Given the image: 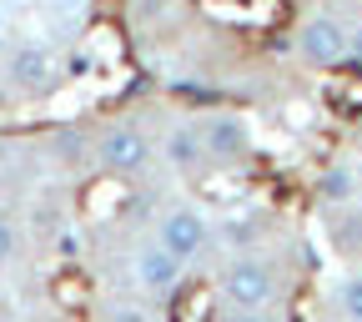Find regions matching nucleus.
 Listing matches in <instances>:
<instances>
[{"mask_svg": "<svg viewBox=\"0 0 362 322\" xmlns=\"http://www.w3.org/2000/svg\"><path fill=\"white\" fill-rule=\"evenodd\" d=\"M0 101H6V91H0Z\"/></svg>", "mask_w": 362, "mask_h": 322, "instance_id": "nucleus-20", "label": "nucleus"}, {"mask_svg": "<svg viewBox=\"0 0 362 322\" xmlns=\"http://www.w3.org/2000/svg\"><path fill=\"white\" fill-rule=\"evenodd\" d=\"M327 232H332L337 252L357 257V252H362V212H357V207H342V212H332V222H327Z\"/></svg>", "mask_w": 362, "mask_h": 322, "instance_id": "nucleus-11", "label": "nucleus"}, {"mask_svg": "<svg viewBox=\"0 0 362 322\" xmlns=\"http://www.w3.org/2000/svg\"><path fill=\"white\" fill-rule=\"evenodd\" d=\"M187 262H181L161 237L156 242H146L141 252H136V262H131V272H136V287H141L146 297H161V302H171V292L187 282V272H181Z\"/></svg>", "mask_w": 362, "mask_h": 322, "instance_id": "nucleus-1", "label": "nucleus"}, {"mask_svg": "<svg viewBox=\"0 0 362 322\" xmlns=\"http://www.w3.org/2000/svg\"><path fill=\"white\" fill-rule=\"evenodd\" d=\"M337 302H342V312H347V317H357V322H362V272L342 277V287H337Z\"/></svg>", "mask_w": 362, "mask_h": 322, "instance_id": "nucleus-14", "label": "nucleus"}, {"mask_svg": "<svg viewBox=\"0 0 362 322\" xmlns=\"http://www.w3.org/2000/svg\"><path fill=\"white\" fill-rule=\"evenodd\" d=\"M11 252H16V226L0 217V262H11Z\"/></svg>", "mask_w": 362, "mask_h": 322, "instance_id": "nucleus-17", "label": "nucleus"}, {"mask_svg": "<svg viewBox=\"0 0 362 322\" xmlns=\"http://www.w3.org/2000/svg\"><path fill=\"white\" fill-rule=\"evenodd\" d=\"M96 156H101V166L106 171H121V176H131V171H141L146 161H151V142L136 126H111L106 136H101V146H96Z\"/></svg>", "mask_w": 362, "mask_h": 322, "instance_id": "nucleus-4", "label": "nucleus"}, {"mask_svg": "<svg viewBox=\"0 0 362 322\" xmlns=\"http://www.w3.org/2000/svg\"><path fill=\"white\" fill-rule=\"evenodd\" d=\"M61 252L76 257V252H81V237H76V232H61Z\"/></svg>", "mask_w": 362, "mask_h": 322, "instance_id": "nucleus-18", "label": "nucleus"}, {"mask_svg": "<svg viewBox=\"0 0 362 322\" xmlns=\"http://www.w3.org/2000/svg\"><path fill=\"white\" fill-rule=\"evenodd\" d=\"M272 287H277V282H272V267L257 262V257H237L232 267H226V282H221V292L232 297V307H247V312L267 307Z\"/></svg>", "mask_w": 362, "mask_h": 322, "instance_id": "nucleus-3", "label": "nucleus"}, {"mask_svg": "<svg viewBox=\"0 0 362 322\" xmlns=\"http://www.w3.org/2000/svg\"><path fill=\"white\" fill-rule=\"evenodd\" d=\"M6 76H11L21 91H45V86L56 81V56H51V45H35V40L16 45L11 61H6Z\"/></svg>", "mask_w": 362, "mask_h": 322, "instance_id": "nucleus-6", "label": "nucleus"}, {"mask_svg": "<svg viewBox=\"0 0 362 322\" xmlns=\"http://www.w3.org/2000/svg\"><path fill=\"white\" fill-rule=\"evenodd\" d=\"M156 237H161L181 262H197V257L206 252V222H202L192 207H171V212L161 217V226H156Z\"/></svg>", "mask_w": 362, "mask_h": 322, "instance_id": "nucleus-5", "label": "nucleus"}, {"mask_svg": "<svg viewBox=\"0 0 362 322\" xmlns=\"http://www.w3.org/2000/svg\"><path fill=\"white\" fill-rule=\"evenodd\" d=\"M51 297H56V307L81 312V307L90 302V277H86L81 267H61L56 277H51Z\"/></svg>", "mask_w": 362, "mask_h": 322, "instance_id": "nucleus-9", "label": "nucleus"}, {"mask_svg": "<svg viewBox=\"0 0 362 322\" xmlns=\"http://www.w3.org/2000/svg\"><path fill=\"white\" fill-rule=\"evenodd\" d=\"M352 61H357V66H362V21H357V25H352Z\"/></svg>", "mask_w": 362, "mask_h": 322, "instance_id": "nucleus-19", "label": "nucleus"}, {"mask_svg": "<svg viewBox=\"0 0 362 322\" xmlns=\"http://www.w3.org/2000/svg\"><path fill=\"white\" fill-rule=\"evenodd\" d=\"M202 146H206V142H202V136H197V131H187V126H181V131H171V136H166V156H171L176 166H192V161L202 156Z\"/></svg>", "mask_w": 362, "mask_h": 322, "instance_id": "nucleus-12", "label": "nucleus"}, {"mask_svg": "<svg viewBox=\"0 0 362 322\" xmlns=\"http://www.w3.org/2000/svg\"><path fill=\"white\" fill-rule=\"evenodd\" d=\"M317 192H322L327 202H342V197L352 192V181H347V171H327L322 181H317Z\"/></svg>", "mask_w": 362, "mask_h": 322, "instance_id": "nucleus-15", "label": "nucleus"}, {"mask_svg": "<svg viewBox=\"0 0 362 322\" xmlns=\"http://www.w3.org/2000/svg\"><path fill=\"white\" fill-rule=\"evenodd\" d=\"M297 45H302V56H307L312 66H322V71H337V66L352 61V30H342L332 16H312V21L302 25Z\"/></svg>", "mask_w": 362, "mask_h": 322, "instance_id": "nucleus-2", "label": "nucleus"}, {"mask_svg": "<svg viewBox=\"0 0 362 322\" xmlns=\"http://www.w3.org/2000/svg\"><path fill=\"white\" fill-rule=\"evenodd\" d=\"M61 156H66V161H81V156H86V136H81V131H66V136H61Z\"/></svg>", "mask_w": 362, "mask_h": 322, "instance_id": "nucleus-16", "label": "nucleus"}, {"mask_svg": "<svg viewBox=\"0 0 362 322\" xmlns=\"http://www.w3.org/2000/svg\"><path fill=\"white\" fill-rule=\"evenodd\" d=\"M211 307H216V297H211V287L206 282H181L176 292H171V317H181V322H192V317H211Z\"/></svg>", "mask_w": 362, "mask_h": 322, "instance_id": "nucleus-10", "label": "nucleus"}, {"mask_svg": "<svg viewBox=\"0 0 362 322\" xmlns=\"http://www.w3.org/2000/svg\"><path fill=\"white\" fill-rule=\"evenodd\" d=\"M126 207H131V192H126V176H121V171H101V176L86 187V197H81V217H86V222H111V217L126 212Z\"/></svg>", "mask_w": 362, "mask_h": 322, "instance_id": "nucleus-8", "label": "nucleus"}, {"mask_svg": "<svg viewBox=\"0 0 362 322\" xmlns=\"http://www.w3.org/2000/svg\"><path fill=\"white\" fill-rule=\"evenodd\" d=\"M202 142H206V151H211L216 161H242V156H252V131H247L242 116H206Z\"/></svg>", "mask_w": 362, "mask_h": 322, "instance_id": "nucleus-7", "label": "nucleus"}, {"mask_svg": "<svg viewBox=\"0 0 362 322\" xmlns=\"http://www.w3.org/2000/svg\"><path fill=\"white\" fill-rule=\"evenodd\" d=\"M221 237L232 242V247H252V242H262V222L257 217H226Z\"/></svg>", "mask_w": 362, "mask_h": 322, "instance_id": "nucleus-13", "label": "nucleus"}]
</instances>
